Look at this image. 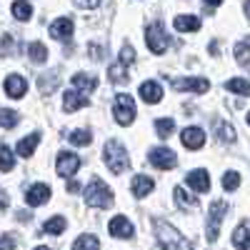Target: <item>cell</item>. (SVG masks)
<instances>
[{
    "label": "cell",
    "instance_id": "d4e9b609",
    "mask_svg": "<svg viewBox=\"0 0 250 250\" xmlns=\"http://www.w3.org/2000/svg\"><path fill=\"white\" fill-rule=\"evenodd\" d=\"M13 15L25 23V20L33 18V5L28 3V0H15V3H13Z\"/></svg>",
    "mask_w": 250,
    "mask_h": 250
},
{
    "label": "cell",
    "instance_id": "60d3db41",
    "mask_svg": "<svg viewBox=\"0 0 250 250\" xmlns=\"http://www.w3.org/2000/svg\"><path fill=\"white\" fill-rule=\"evenodd\" d=\"M75 3V8H80V10H93V8H98L103 0H73Z\"/></svg>",
    "mask_w": 250,
    "mask_h": 250
},
{
    "label": "cell",
    "instance_id": "6da1fadb",
    "mask_svg": "<svg viewBox=\"0 0 250 250\" xmlns=\"http://www.w3.org/2000/svg\"><path fill=\"white\" fill-rule=\"evenodd\" d=\"M153 225H155V235H158V240H160L163 250H193V245L188 243V240L175 230V228H173L170 223H165V220H155Z\"/></svg>",
    "mask_w": 250,
    "mask_h": 250
},
{
    "label": "cell",
    "instance_id": "d590c367",
    "mask_svg": "<svg viewBox=\"0 0 250 250\" xmlns=\"http://www.w3.org/2000/svg\"><path fill=\"white\" fill-rule=\"evenodd\" d=\"M90 140H93V133H90V130H75V133H70V143L78 145V148H85V145H90Z\"/></svg>",
    "mask_w": 250,
    "mask_h": 250
},
{
    "label": "cell",
    "instance_id": "7dc6e473",
    "mask_svg": "<svg viewBox=\"0 0 250 250\" xmlns=\"http://www.w3.org/2000/svg\"><path fill=\"white\" fill-rule=\"evenodd\" d=\"M248 123H250V113H248Z\"/></svg>",
    "mask_w": 250,
    "mask_h": 250
},
{
    "label": "cell",
    "instance_id": "30bf717a",
    "mask_svg": "<svg viewBox=\"0 0 250 250\" xmlns=\"http://www.w3.org/2000/svg\"><path fill=\"white\" fill-rule=\"evenodd\" d=\"M173 88L175 90H188V93H208L210 83H208L205 78H175Z\"/></svg>",
    "mask_w": 250,
    "mask_h": 250
},
{
    "label": "cell",
    "instance_id": "4dcf8cb0",
    "mask_svg": "<svg viewBox=\"0 0 250 250\" xmlns=\"http://www.w3.org/2000/svg\"><path fill=\"white\" fill-rule=\"evenodd\" d=\"M235 60H238V65L250 70V45L248 43H238L235 45Z\"/></svg>",
    "mask_w": 250,
    "mask_h": 250
},
{
    "label": "cell",
    "instance_id": "83f0119b",
    "mask_svg": "<svg viewBox=\"0 0 250 250\" xmlns=\"http://www.w3.org/2000/svg\"><path fill=\"white\" fill-rule=\"evenodd\" d=\"M58 85V70H48L45 75H40V90H43L45 95H50Z\"/></svg>",
    "mask_w": 250,
    "mask_h": 250
},
{
    "label": "cell",
    "instance_id": "f6af8a7d",
    "mask_svg": "<svg viewBox=\"0 0 250 250\" xmlns=\"http://www.w3.org/2000/svg\"><path fill=\"white\" fill-rule=\"evenodd\" d=\"M245 15L250 18V0H245Z\"/></svg>",
    "mask_w": 250,
    "mask_h": 250
},
{
    "label": "cell",
    "instance_id": "7402d4cb",
    "mask_svg": "<svg viewBox=\"0 0 250 250\" xmlns=\"http://www.w3.org/2000/svg\"><path fill=\"white\" fill-rule=\"evenodd\" d=\"M173 25L180 33H195V30H200V18H195V15H178L173 20Z\"/></svg>",
    "mask_w": 250,
    "mask_h": 250
},
{
    "label": "cell",
    "instance_id": "8d00e7d4",
    "mask_svg": "<svg viewBox=\"0 0 250 250\" xmlns=\"http://www.w3.org/2000/svg\"><path fill=\"white\" fill-rule=\"evenodd\" d=\"M238 185H240V175H238L235 170H228V173L223 175V188H225V190H235Z\"/></svg>",
    "mask_w": 250,
    "mask_h": 250
},
{
    "label": "cell",
    "instance_id": "ee69618b",
    "mask_svg": "<svg viewBox=\"0 0 250 250\" xmlns=\"http://www.w3.org/2000/svg\"><path fill=\"white\" fill-rule=\"evenodd\" d=\"M205 3H208V5H213V8H215V5H220V3H223V0H205Z\"/></svg>",
    "mask_w": 250,
    "mask_h": 250
},
{
    "label": "cell",
    "instance_id": "2e32d148",
    "mask_svg": "<svg viewBox=\"0 0 250 250\" xmlns=\"http://www.w3.org/2000/svg\"><path fill=\"white\" fill-rule=\"evenodd\" d=\"M73 35V20L70 18H58L50 25V38L55 40H68Z\"/></svg>",
    "mask_w": 250,
    "mask_h": 250
},
{
    "label": "cell",
    "instance_id": "5bb4252c",
    "mask_svg": "<svg viewBox=\"0 0 250 250\" xmlns=\"http://www.w3.org/2000/svg\"><path fill=\"white\" fill-rule=\"evenodd\" d=\"M138 93H140V98L148 103V105H155V103L163 100V88H160V83H155V80H145Z\"/></svg>",
    "mask_w": 250,
    "mask_h": 250
},
{
    "label": "cell",
    "instance_id": "1f68e13d",
    "mask_svg": "<svg viewBox=\"0 0 250 250\" xmlns=\"http://www.w3.org/2000/svg\"><path fill=\"white\" fill-rule=\"evenodd\" d=\"M13 165H15L13 150L8 148V145H3V148H0V170L8 173V170H13Z\"/></svg>",
    "mask_w": 250,
    "mask_h": 250
},
{
    "label": "cell",
    "instance_id": "ffe728a7",
    "mask_svg": "<svg viewBox=\"0 0 250 250\" xmlns=\"http://www.w3.org/2000/svg\"><path fill=\"white\" fill-rule=\"evenodd\" d=\"M233 245L238 250H250V223H240L235 228V233H233Z\"/></svg>",
    "mask_w": 250,
    "mask_h": 250
},
{
    "label": "cell",
    "instance_id": "ab89813d",
    "mask_svg": "<svg viewBox=\"0 0 250 250\" xmlns=\"http://www.w3.org/2000/svg\"><path fill=\"white\" fill-rule=\"evenodd\" d=\"M133 60H135V50H133V45H125V48L120 50V62H123V65H130Z\"/></svg>",
    "mask_w": 250,
    "mask_h": 250
},
{
    "label": "cell",
    "instance_id": "cb8c5ba5",
    "mask_svg": "<svg viewBox=\"0 0 250 250\" xmlns=\"http://www.w3.org/2000/svg\"><path fill=\"white\" fill-rule=\"evenodd\" d=\"M108 78H110L113 85H125V83H128V70H125L123 62H118V65L108 68Z\"/></svg>",
    "mask_w": 250,
    "mask_h": 250
},
{
    "label": "cell",
    "instance_id": "9a60e30c",
    "mask_svg": "<svg viewBox=\"0 0 250 250\" xmlns=\"http://www.w3.org/2000/svg\"><path fill=\"white\" fill-rule=\"evenodd\" d=\"M48 198H50V188H48L45 183H38V185L28 188V193H25V203H28V205H33V208L43 205Z\"/></svg>",
    "mask_w": 250,
    "mask_h": 250
},
{
    "label": "cell",
    "instance_id": "f35d334b",
    "mask_svg": "<svg viewBox=\"0 0 250 250\" xmlns=\"http://www.w3.org/2000/svg\"><path fill=\"white\" fill-rule=\"evenodd\" d=\"M105 53H108V48H105V45H98V43H90V45H88V55H90L93 60L105 58Z\"/></svg>",
    "mask_w": 250,
    "mask_h": 250
},
{
    "label": "cell",
    "instance_id": "7c38bea8",
    "mask_svg": "<svg viewBox=\"0 0 250 250\" xmlns=\"http://www.w3.org/2000/svg\"><path fill=\"white\" fill-rule=\"evenodd\" d=\"M185 183L190 185L195 193H208V190H210V175H208V170H203V168H198V170H193V173H188Z\"/></svg>",
    "mask_w": 250,
    "mask_h": 250
},
{
    "label": "cell",
    "instance_id": "836d02e7",
    "mask_svg": "<svg viewBox=\"0 0 250 250\" xmlns=\"http://www.w3.org/2000/svg\"><path fill=\"white\" fill-rule=\"evenodd\" d=\"M155 130H158V135H160V138H168V135L175 130L173 118H160V120H155Z\"/></svg>",
    "mask_w": 250,
    "mask_h": 250
},
{
    "label": "cell",
    "instance_id": "7bdbcfd3",
    "mask_svg": "<svg viewBox=\"0 0 250 250\" xmlns=\"http://www.w3.org/2000/svg\"><path fill=\"white\" fill-rule=\"evenodd\" d=\"M78 190H80V183L70 180V183H68V193H78Z\"/></svg>",
    "mask_w": 250,
    "mask_h": 250
},
{
    "label": "cell",
    "instance_id": "4316f807",
    "mask_svg": "<svg viewBox=\"0 0 250 250\" xmlns=\"http://www.w3.org/2000/svg\"><path fill=\"white\" fill-rule=\"evenodd\" d=\"M98 248H100V243H98V238L90 235V233L80 235V238L73 243V250H98Z\"/></svg>",
    "mask_w": 250,
    "mask_h": 250
},
{
    "label": "cell",
    "instance_id": "277c9868",
    "mask_svg": "<svg viewBox=\"0 0 250 250\" xmlns=\"http://www.w3.org/2000/svg\"><path fill=\"white\" fill-rule=\"evenodd\" d=\"M113 115L120 125H130L135 120V103L128 93H118L115 95V105H113Z\"/></svg>",
    "mask_w": 250,
    "mask_h": 250
},
{
    "label": "cell",
    "instance_id": "d6a6232c",
    "mask_svg": "<svg viewBox=\"0 0 250 250\" xmlns=\"http://www.w3.org/2000/svg\"><path fill=\"white\" fill-rule=\"evenodd\" d=\"M215 130H218V140H220V143H233V140H235V130H233V125H228V123H218V125H215Z\"/></svg>",
    "mask_w": 250,
    "mask_h": 250
},
{
    "label": "cell",
    "instance_id": "74e56055",
    "mask_svg": "<svg viewBox=\"0 0 250 250\" xmlns=\"http://www.w3.org/2000/svg\"><path fill=\"white\" fill-rule=\"evenodd\" d=\"M0 55H18L13 35H3V48H0Z\"/></svg>",
    "mask_w": 250,
    "mask_h": 250
},
{
    "label": "cell",
    "instance_id": "bcb514c9",
    "mask_svg": "<svg viewBox=\"0 0 250 250\" xmlns=\"http://www.w3.org/2000/svg\"><path fill=\"white\" fill-rule=\"evenodd\" d=\"M35 250H50V248H43V245H40V248H35Z\"/></svg>",
    "mask_w": 250,
    "mask_h": 250
},
{
    "label": "cell",
    "instance_id": "ba28073f",
    "mask_svg": "<svg viewBox=\"0 0 250 250\" xmlns=\"http://www.w3.org/2000/svg\"><path fill=\"white\" fill-rule=\"evenodd\" d=\"M80 168V158L75 153H68V150H62L58 153V175L62 178H73Z\"/></svg>",
    "mask_w": 250,
    "mask_h": 250
},
{
    "label": "cell",
    "instance_id": "4fadbf2b",
    "mask_svg": "<svg viewBox=\"0 0 250 250\" xmlns=\"http://www.w3.org/2000/svg\"><path fill=\"white\" fill-rule=\"evenodd\" d=\"M108 230H110L113 238H133V223L125 215H115L108 223Z\"/></svg>",
    "mask_w": 250,
    "mask_h": 250
},
{
    "label": "cell",
    "instance_id": "e0dca14e",
    "mask_svg": "<svg viewBox=\"0 0 250 250\" xmlns=\"http://www.w3.org/2000/svg\"><path fill=\"white\" fill-rule=\"evenodd\" d=\"M153 185H155L153 178H148V175H135L133 183H130V190H133L135 198H145V195L153 193Z\"/></svg>",
    "mask_w": 250,
    "mask_h": 250
},
{
    "label": "cell",
    "instance_id": "44dd1931",
    "mask_svg": "<svg viewBox=\"0 0 250 250\" xmlns=\"http://www.w3.org/2000/svg\"><path fill=\"white\" fill-rule=\"evenodd\" d=\"M62 105H65L68 113H75L78 108L88 105V98L83 95V93H78V90H68L65 95H62Z\"/></svg>",
    "mask_w": 250,
    "mask_h": 250
},
{
    "label": "cell",
    "instance_id": "e575fe53",
    "mask_svg": "<svg viewBox=\"0 0 250 250\" xmlns=\"http://www.w3.org/2000/svg\"><path fill=\"white\" fill-rule=\"evenodd\" d=\"M18 120H20V115L15 113V110H8V108H3L0 110V125H3V128H15L18 125Z\"/></svg>",
    "mask_w": 250,
    "mask_h": 250
},
{
    "label": "cell",
    "instance_id": "7a4b0ae2",
    "mask_svg": "<svg viewBox=\"0 0 250 250\" xmlns=\"http://www.w3.org/2000/svg\"><path fill=\"white\" fill-rule=\"evenodd\" d=\"M103 158H105V165L115 173V175H120L123 170H128L130 168V158H128V153H125V148L120 143H115V140H110L108 145H105V150H103Z\"/></svg>",
    "mask_w": 250,
    "mask_h": 250
},
{
    "label": "cell",
    "instance_id": "d6986e66",
    "mask_svg": "<svg viewBox=\"0 0 250 250\" xmlns=\"http://www.w3.org/2000/svg\"><path fill=\"white\" fill-rule=\"evenodd\" d=\"M73 88L78 90V93H93L95 88H98V78L95 75H85V73H78V75H73Z\"/></svg>",
    "mask_w": 250,
    "mask_h": 250
},
{
    "label": "cell",
    "instance_id": "9c48e42d",
    "mask_svg": "<svg viewBox=\"0 0 250 250\" xmlns=\"http://www.w3.org/2000/svg\"><path fill=\"white\" fill-rule=\"evenodd\" d=\"M180 140L188 150H200L203 145H205V133L203 128H198V125H190V128H185L180 133Z\"/></svg>",
    "mask_w": 250,
    "mask_h": 250
},
{
    "label": "cell",
    "instance_id": "f1b7e54d",
    "mask_svg": "<svg viewBox=\"0 0 250 250\" xmlns=\"http://www.w3.org/2000/svg\"><path fill=\"white\" fill-rule=\"evenodd\" d=\"M28 55H30V60L33 62H45V58H48V48L43 45V43H30L28 45Z\"/></svg>",
    "mask_w": 250,
    "mask_h": 250
},
{
    "label": "cell",
    "instance_id": "3957f363",
    "mask_svg": "<svg viewBox=\"0 0 250 250\" xmlns=\"http://www.w3.org/2000/svg\"><path fill=\"white\" fill-rule=\"evenodd\" d=\"M85 203L90 208H110L113 205V193L110 188L103 183V180H90V185L85 188Z\"/></svg>",
    "mask_w": 250,
    "mask_h": 250
},
{
    "label": "cell",
    "instance_id": "b9f144b4",
    "mask_svg": "<svg viewBox=\"0 0 250 250\" xmlns=\"http://www.w3.org/2000/svg\"><path fill=\"white\" fill-rule=\"evenodd\" d=\"M15 248V240L10 238V235H3L0 238V250H13Z\"/></svg>",
    "mask_w": 250,
    "mask_h": 250
},
{
    "label": "cell",
    "instance_id": "52a82bcc",
    "mask_svg": "<svg viewBox=\"0 0 250 250\" xmlns=\"http://www.w3.org/2000/svg\"><path fill=\"white\" fill-rule=\"evenodd\" d=\"M148 160H150V165H155V168H160V170H173L175 163H178L175 153L170 148H163V145L160 148H153L148 153Z\"/></svg>",
    "mask_w": 250,
    "mask_h": 250
},
{
    "label": "cell",
    "instance_id": "ac0fdd59",
    "mask_svg": "<svg viewBox=\"0 0 250 250\" xmlns=\"http://www.w3.org/2000/svg\"><path fill=\"white\" fill-rule=\"evenodd\" d=\"M38 143H40V133H30L28 138H20V140H18L15 153H18L20 158H30V155L35 153V148H38Z\"/></svg>",
    "mask_w": 250,
    "mask_h": 250
},
{
    "label": "cell",
    "instance_id": "603a6c76",
    "mask_svg": "<svg viewBox=\"0 0 250 250\" xmlns=\"http://www.w3.org/2000/svg\"><path fill=\"white\" fill-rule=\"evenodd\" d=\"M173 195H175V203L183 208V210H185V208H188V210H193V208H198V198H195V195H190V193L185 190V188H175Z\"/></svg>",
    "mask_w": 250,
    "mask_h": 250
},
{
    "label": "cell",
    "instance_id": "8992f818",
    "mask_svg": "<svg viewBox=\"0 0 250 250\" xmlns=\"http://www.w3.org/2000/svg\"><path fill=\"white\" fill-rule=\"evenodd\" d=\"M225 213H228V203H223V200H215L210 205V210H208V240H210V243L218 240L220 223H223Z\"/></svg>",
    "mask_w": 250,
    "mask_h": 250
},
{
    "label": "cell",
    "instance_id": "8fae6325",
    "mask_svg": "<svg viewBox=\"0 0 250 250\" xmlns=\"http://www.w3.org/2000/svg\"><path fill=\"white\" fill-rule=\"evenodd\" d=\"M3 88H5V95H8V98L18 100V98H23V95H25V90H28V80H25L23 75H8Z\"/></svg>",
    "mask_w": 250,
    "mask_h": 250
},
{
    "label": "cell",
    "instance_id": "f546056e",
    "mask_svg": "<svg viewBox=\"0 0 250 250\" xmlns=\"http://www.w3.org/2000/svg\"><path fill=\"white\" fill-rule=\"evenodd\" d=\"M43 230H45V233H50V235H60L62 230H65V218H60V215H55V218L45 220V225H43Z\"/></svg>",
    "mask_w": 250,
    "mask_h": 250
},
{
    "label": "cell",
    "instance_id": "5b68a950",
    "mask_svg": "<svg viewBox=\"0 0 250 250\" xmlns=\"http://www.w3.org/2000/svg\"><path fill=\"white\" fill-rule=\"evenodd\" d=\"M145 43H148V48L155 55H160V53H165V48H168L170 38H168V33H165V28L160 23H150L148 28H145Z\"/></svg>",
    "mask_w": 250,
    "mask_h": 250
},
{
    "label": "cell",
    "instance_id": "484cf974",
    "mask_svg": "<svg viewBox=\"0 0 250 250\" xmlns=\"http://www.w3.org/2000/svg\"><path fill=\"white\" fill-rule=\"evenodd\" d=\"M225 88L230 90V93H238V95H248L250 98V83L243 80V78H230L225 83Z\"/></svg>",
    "mask_w": 250,
    "mask_h": 250
}]
</instances>
